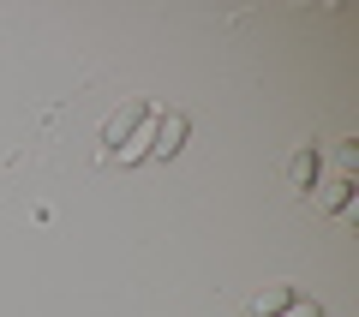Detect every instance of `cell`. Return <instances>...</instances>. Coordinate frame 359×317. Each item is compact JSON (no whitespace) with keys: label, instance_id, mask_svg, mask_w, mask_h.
<instances>
[{"label":"cell","instance_id":"6da1fadb","mask_svg":"<svg viewBox=\"0 0 359 317\" xmlns=\"http://www.w3.org/2000/svg\"><path fill=\"white\" fill-rule=\"evenodd\" d=\"M150 114H156V102H150V96H126V102L114 108V114L102 120V144L120 156V144H132V138H138V126H144Z\"/></svg>","mask_w":359,"mask_h":317},{"label":"cell","instance_id":"3957f363","mask_svg":"<svg viewBox=\"0 0 359 317\" xmlns=\"http://www.w3.org/2000/svg\"><path fill=\"white\" fill-rule=\"evenodd\" d=\"M287 305H306V293L282 281V288H269V293H257V299H252V317H282Z\"/></svg>","mask_w":359,"mask_h":317},{"label":"cell","instance_id":"7a4b0ae2","mask_svg":"<svg viewBox=\"0 0 359 317\" xmlns=\"http://www.w3.org/2000/svg\"><path fill=\"white\" fill-rule=\"evenodd\" d=\"M180 150H186V114H162V120H156V138H150V156L174 162Z\"/></svg>","mask_w":359,"mask_h":317},{"label":"cell","instance_id":"277c9868","mask_svg":"<svg viewBox=\"0 0 359 317\" xmlns=\"http://www.w3.org/2000/svg\"><path fill=\"white\" fill-rule=\"evenodd\" d=\"M318 174H323V162H318V150L306 144V150L294 156V186H299V191H311V186H318Z\"/></svg>","mask_w":359,"mask_h":317},{"label":"cell","instance_id":"5b68a950","mask_svg":"<svg viewBox=\"0 0 359 317\" xmlns=\"http://www.w3.org/2000/svg\"><path fill=\"white\" fill-rule=\"evenodd\" d=\"M323 210H347V180H330L323 186Z\"/></svg>","mask_w":359,"mask_h":317}]
</instances>
